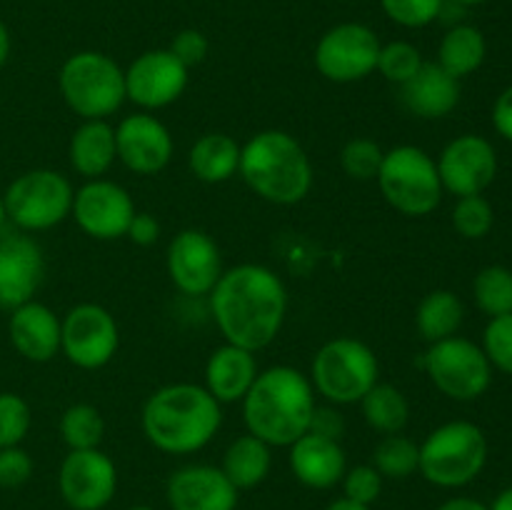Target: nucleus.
Returning a JSON list of instances; mask_svg holds the SVG:
<instances>
[{"label": "nucleus", "mask_w": 512, "mask_h": 510, "mask_svg": "<svg viewBox=\"0 0 512 510\" xmlns=\"http://www.w3.org/2000/svg\"><path fill=\"white\" fill-rule=\"evenodd\" d=\"M208 300L225 343L253 353L278 338L288 315L285 283L258 263H240L223 270Z\"/></svg>", "instance_id": "f257e3e1"}, {"label": "nucleus", "mask_w": 512, "mask_h": 510, "mask_svg": "<svg viewBox=\"0 0 512 510\" xmlns=\"http://www.w3.org/2000/svg\"><path fill=\"white\" fill-rule=\"evenodd\" d=\"M143 435L165 455L203 450L223 425V405L195 383H170L155 390L140 413Z\"/></svg>", "instance_id": "f03ea898"}, {"label": "nucleus", "mask_w": 512, "mask_h": 510, "mask_svg": "<svg viewBox=\"0 0 512 510\" xmlns=\"http://www.w3.org/2000/svg\"><path fill=\"white\" fill-rule=\"evenodd\" d=\"M315 388L305 373L290 365L260 370L243 398V420L248 433L270 448H290L313 423Z\"/></svg>", "instance_id": "7ed1b4c3"}, {"label": "nucleus", "mask_w": 512, "mask_h": 510, "mask_svg": "<svg viewBox=\"0 0 512 510\" xmlns=\"http://www.w3.org/2000/svg\"><path fill=\"white\" fill-rule=\"evenodd\" d=\"M240 178L258 198L295 205L313 190V163L303 145L285 130L255 133L240 153Z\"/></svg>", "instance_id": "20e7f679"}, {"label": "nucleus", "mask_w": 512, "mask_h": 510, "mask_svg": "<svg viewBox=\"0 0 512 510\" xmlns=\"http://www.w3.org/2000/svg\"><path fill=\"white\" fill-rule=\"evenodd\" d=\"M488 463V438L470 420H450L420 443L418 473L435 488H465Z\"/></svg>", "instance_id": "39448f33"}, {"label": "nucleus", "mask_w": 512, "mask_h": 510, "mask_svg": "<svg viewBox=\"0 0 512 510\" xmlns=\"http://www.w3.org/2000/svg\"><path fill=\"white\" fill-rule=\"evenodd\" d=\"M58 88L65 105L83 120H108L128 100L125 70L98 50H80L70 55L60 65Z\"/></svg>", "instance_id": "423d86ee"}, {"label": "nucleus", "mask_w": 512, "mask_h": 510, "mask_svg": "<svg viewBox=\"0 0 512 510\" xmlns=\"http://www.w3.org/2000/svg\"><path fill=\"white\" fill-rule=\"evenodd\" d=\"M308 378L330 405L360 403L380 378L378 355L363 340L340 335L315 353Z\"/></svg>", "instance_id": "0eeeda50"}, {"label": "nucleus", "mask_w": 512, "mask_h": 510, "mask_svg": "<svg viewBox=\"0 0 512 510\" xmlns=\"http://www.w3.org/2000/svg\"><path fill=\"white\" fill-rule=\"evenodd\" d=\"M375 180L385 203L408 218H425L433 213L445 193L438 165L418 145H395L385 150Z\"/></svg>", "instance_id": "6e6552de"}, {"label": "nucleus", "mask_w": 512, "mask_h": 510, "mask_svg": "<svg viewBox=\"0 0 512 510\" xmlns=\"http://www.w3.org/2000/svg\"><path fill=\"white\" fill-rule=\"evenodd\" d=\"M75 188L63 173L35 168L18 175L3 195L8 220L23 233H40L70 218Z\"/></svg>", "instance_id": "1a4fd4ad"}, {"label": "nucleus", "mask_w": 512, "mask_h": 510, "mask_svg": "<svg viewBox=\"0 0 512 510\" xmlns=\"http://www.w3.org/2000/svg\"><path fill=\"white\" fill-rule=\"evenodd\" d=\"M423 365L435 388L460 403L478 400L493 380V365L485 350L460 335L430 343Z\"/></svg>", "instance_id": "9d476101"}, {"label": "nucleus", "mask_w": 512, "mask_h": 510, "mask_svg": "<svg viewBox=\"0 0 512 510\" xmlns=\"http://www.w3.org/2000/svg\"><path fill=\"white\" fill-rule=\"evenodd\" d=\"M380 38L365 23H338L320 35L313 63L330 83H358L378 68Z\"/></svg>", "instance_id": "9b49d317"}, {"label": "nucleus", "mask_w": 512, "mask_h": 510, "mask_svg": "<svg viewBox=\"0 0 512 510\" xmlns=\"http://www.w3.org/2000/svg\"><path fill=\"white\" fill-rule=\"evenodd\" d=\"M120 348L113 313L98 303H78L60 320V353L80 370H100Z\"/></svg>", "instance_id": "f8f14e48"}, {"label": "nucleus", "mask_w": 512, "mask_h": 510, "mask_svg": "<svg viewBox=\"0 0 512 510\" xmlns=\"http://www.w3.org/2000/svg\"><path fill=\"white\" fill-rule=\"evenodd\" d=\"M188 73L168 48L145 50L125 68V98L145 113L168 108L188 88Z\"/></svg>", "instance_id": "ddd939ff"}, {"label": "nucleus", "mask_w": 512, "mask_h": 510, "mask_svg": "<svg viewBox=\"0 0 512 510\" xmlns=\"http://www.w3.org/2000/svg\"><path fill=\"white\" fill-rule=\"evenodd\" d=\"M165 268L175 288L190 298H205L223 275V255L215 240L198 228H185L170 240Z\"/></svg>", "instance_id": "4468645a"}, {"label": "nucleus", "mask_w": 512, "mask_h": 510, "mask_svg": "<svg viewBox=\"0 0 512 510\" xmlns=\"http://www.w3.org/2000/svg\"><path fill=\"white\" fill-rule=\"evenodd\" d=\"M135 213L138 210L128 190L115 180L105 178L85 180L75 190L73 210H70L78 228L95 240L125 238Z\"/></svg>", "instance_id": "2eb2a0df"}, {"label": "nucleus", "mask_w": 512, "mask_h": 510, "mask_svg": "<svg viewBox=\"0 0 512 510\" xmlns=\"http://www.w3.org/2000/svg\"><path fill=\"white\" fill-rule=\"evenodd\" d=\"M58 488L70 510H103L118 490V468L100 448L70 450L60 465Z\"/></svg>", "instance_id": "dca6fc26"}, {"label": "nucleus", "mask_w": 512, "mask_h": 510, "mask_svg": "<svg viewBox=\"0 0 512 510\" xmlns=\"http://www.w3.org/2000/svg\"><path fill=\"white\" fill-rule=\"evenodd\" d=\"M435 165H438L443 190L458 198L483 195L498 175V153L483 135L465 133L440 150Z\"/></svg>", "instance_id": "f3484780"}, {"label": "nucleus", "mask_w": 512, "mask_h": 510, "mask_svg": "<svg viewBox=\"0 0 512 510\" xmlns=\"http://www.w3.org/2000/svg\"><path fill=\"white\" fill-rule=\"evenodd\" d=\"M115 148L120 163L135 175L160 173L168 168L175 153L168 125L145 110L120 120L115 128Z\"/></svg>", "instance_id": "a211bd4d"}, {"label": "nucleus", "mask_w": 512, "mask_h": 510, "mask_svg": "<svg viewBox=\"0 0 512 510\" xmlns=\"http://www.w3.org/2000/svg\"><path fill=\"white\" fill-rule=\"evenodd\" d=\"M45 278L43 248L25 233L0 235V308L15 310L35 298Z\"/></svg>", "instance_id": "6ab92c4d"}, {"label": "nucleus", "mask_w": 512, "mask_h": 510, "mask_svg": "<svg viewBox=\"0 0 512 510\" xmlns=\"http://www.w3.org/2000/svg\"><path fill=\"white\" fill-rule=\"evenodd\" d=\"M240 490L215 465H185L168 478L170 510H235Z\"/></svg>", "instance_id": "aec40b11"}, {"label": "nucleus", "mask_w": 512, "mask_h": 510, "mask_svg": "<svg viewBox=\"0 0 512 510\" xmlns=\"http://www.w3.org/2000/svg\"><path fill=\"white\" fill-rule=\"evenodd\" d=\"M288 463L295 478L313 490H330L343 480L348 458L340 440L318 433H305L290 445Z\"/></svg>", "instance_id": "412c9836"}, {"label": "nucleus", "mask_w": 512, "mask_h": 510, "mask_svg": "<svg viewBox=\"0 0 512 510\" xmlns=\"http://www.w3.org/2000/svg\"><path fill=\"white\" fill-rule=\"evenodd\" d=\"M8 335L13 348L30 363H48L60 353V318L38 300L10 310Z\"/></svg>", "instance_id": "4be33fe9"}, {"label": "nucleus", "mask_w": 512, "mask_h": 510, "mask_svg": "<svg viewBox=\"0 0 512 510\" xmlns=\"http://www.w3.org/2000/svg\"><path fill=\"white\" fill-rule=\"evenodd\" d=\"M400 103L415 118H448L460 103V80L445 73L438 63H423L408 83L400 85Z\"/></svg>", "instance_id": "5701e85b"}, {"label": "nucleus", "mask_w": 512, "mask_h": 510, "mask_svg": "<svg viewBox=\"0 0 512 510\" xmlns=\"http://www.w3.org/2000/svg\"><path fill=\"white\" fill-rule=\"evenodd\" d=\"M258 373L260 368L253 350L223 343L210 353L208 363H205V390L220 405L243 403Z\"/></svg>", "instance_id": "b1692460"}, {"label": "nucleus", "mask_w": 512, "mask_h": 510, "mask_svg": "<svg viewBox=\"0 0 512 510\" xmlns=\"http://www.w3.org/2000/svg\"><path fill=\"white\" fill-rule=\"evenodd\" d=\"M68 158L75 173L85 180L103 178L118 160L113 125L108 120H83L70 135Z\"/></svg>", "instance_id": "393cba45"}, {"label": "nucleus", "mask_w": 512, "mask_h": 510, "mask_svg": "<svg viewBox=\"0 0 512 510\" xmlns=\"http://www.w3.org/2000/svg\"><path fill=\"white\" fill-rule=\"evenodd\" d=\"M243 145L228 133H205L193 143L188 153V168L198 180L208 185L228 183L240 170Z\"/></svg>", "instance_id": "a878e982"}, {"label": "nucleus", "mask_w": 512, "mask_h": 510, "mask_svg": "<svg viewBox=\"0 0 512 510\" xmlns=\"http://www.w3.org/2000/svg\"><path fill=\"white\" fill-rule=\"evenodd\" d=\"M273 468V448L253 433L238 435L225 448L220 470L238 490H253L263 483Z\"/></svg>", "instance_id": "bb28decb"}, {"label": "nucleus", "mask_w": 512, "mask_h": 510, "mask_svg": "<svg viewBox=\"0 0 512 510\" xmlns=\"http://www.w3.org/2000/svg\"><path fill=\"white\" fill-rule=\"evenodd\" d=\"M485 55H488V43H485L483 30L468 23H458L450 25L448 33L440 40L438 60L435 63L445 73L460 80L480 70V65L485 63Z\"/></svg>", "instance_id": "cd10ccee"}, {"label": "nucleus", "mask_w": 512, "mask_h": 510, "mask_svg": "<svg viewBox=\"0 0 512 510\" xmlns=\"http://www.w3.org/2000/svg\"><path fill=\"white\" fill-rule=\"evenodd\" d=\"M463 320V300L453 290H433L420 300L418 310H415V328H418L420 338L428 343L458 335Z\"/></svg>", "instance_id": "c85d7f7f"}, {"label": "nucleus", "mask_w": 512, "mask_h": 510, "mask_svg": "<svg viewBox=\"0 0 512 510\" xmlns=\"http://www.w3.org/2000/svg\"><path fill=\"white\" fill-rule=\"evenodd\" d=\"M360 410L368 428L383 435L403 433L410 420V403L400 388L390 383H375L360 400Z\"/></svg>", "instance_id": "c756f323"}, {"label": "nucleus", "mask_w": 512, "mask_h": 510, "mask_svg": "<svg viewBox=\"0 0 512 510\" xmlns=\"http://www.w3.org/2000/svg\"><path fill=\"white\" fill-rule=\"evenodd\" d=\"M58 430L68 450H93L103 443L105 420L95 405L75 403L60 415Z\"/></svg>", "instance_id": "7c9ffc66"}, {"label": "nucleus", "mask_w": 512, "mask_h": 510, "mask_svg": "<svg viewBox=\"0 0 512 510\" xmlns=\"http://www.w3.org/2000/svg\"><path fill=\"white\" fill-rule=\"evenodd\" d=\"M420 463V445L410 440L408 435L393 433L383 435L373 450V468L378 470L383 478L390 480H405L410 475L418 473Z\"/></svg>", "instance_id": "2f4dec72"}, {"label": "nucleus", "mask_w": 512, "mask_h": 510, "mask_svg": "<svg viewBox=\"0 0 512 510\" xmlns=\"http://www.w3.org/2000/svg\"><path fill=\"white\" fill-rule=\"evenodd\" d=\"M475 305L490 318L512 313V270L505 265H488L473 280Z\"/></svg>", "instance_id": "473e14b6"}, {"label": "nucleus", "mask_w": 512, "mask_h": 510, "mask_svg": "<svg viewBox=\"0 0 512 510\" xmlns=\"http://www.w3.org/2000/svg\"><path fill=\"white\" fill-rule=\"evenodd\" d=\"M423 53L415 48L408 40H390V43L380 45L378 55V73L383 75L388 83L405 85L420 68H423Z\"/></svg>", "instance_id": "72a5a7b5"}, {"label": "nucleus", "mask_w": 512, "mask_h": 510, "mask_svg": "<svg viewBox=\"0 0 512 510\" xmlns=\"http://www.w3.org/2000/svg\"><path fill=\"white\" fill-rule=\"evenodd\" d=\"M495 210L483 195H465L458 198L453 208V228L465 240H480L493 230Z\"/></svg>", "instance_id": "f704fd0d"}, {"label": "nucleus", "mask_w": 512, "mask_h": 510, "mask_svg": "<svg viewBox=\"0 0 512 510\" xmlns=\"http://www.w3.org/2000/svg\"><path fill=\"white\" fill-rule=\"evenodd\" d=\"M383 158L385 150L370 138H353L340 150V165H343L345 175L353 180H360V183H368V180L378 178Z\"/></svg>", "instance_id": "c9c22d12"}, {"label": "nucleus", "mask_w": 512, "mask_h": 510, "mask_svg": "<svg viewBox=\"0 0 512 510\" xmlns=\"http://www.w3.org/2000/svg\"><path fill=\"white\" fill-rule=\"evenodd\" d=\"M33 425L28 400L18 393H0V448H13L25 440Z\"/></svg>", "instance_id": "e433bc0d"}, {"label": "nucleus", "mask_w": 512, "mask_h": 510, "mask_svg": "<svg viewBox=\"0 0 512 510\" xmlns=\"http://www.w3.org/2000/svg\"><path fill=\"white\" fill-rule=\"evenodd\" d=\"M443 3L445 0H380V8L400 28L418 30L440 20Z\"/></svg>", "instance_id": "4c0bfd02"}, {"label": "nucleus", "mask_w": 512, "mask_h": 510, "mask_svg": "<svg viewBox=\"0 0 512 510\" xmlns=\"http://www.w3.org/2000/svg\"><path fill=\"white\" fill-rule=\"evenodd\" d=\"M480 348L488 355L490 365L512 375V313L490 318V323L485 325Z\"/></svg>", "instance_id": "58836bf2"}, {"label": "nucleus", "mask_w": 512, "mask_h": 510, "mask_svg": "<svg viewBox=\"0 0 512 510\" xmlns=\"http://www.w3.org/2000/svg\"><path fill=\"white\" fill-rule=\"evenodd\" d=\"M383 475L373 468V465H355L348 468L343 475V498L353 500L360 505H373L383 493Z\"/></svg>", "instance_id": "ea45409f"}, {"label": "nucleus", "mask_w": 512, "mask_h": 510, "mask_svg": "<svg viewBox=\"0 0 512 510\" xmlns=\"http://www.w3.org/2000/svg\"><path fill=\"white\" fill-rule=\"evenodd\" d=\"M33 470L35 463L33 458H30L28 450H23L20 445L0 448V488H23V485L33 478Z\"/></svg>", "instance_id": "a19ab883"}, {"label": "nucleus", "mask_w": 512, "mask_h": 510, "mask_svg": "<svg viewBox=\"0 0 512 510\" xmlns=\"http://www.w3.org/2000/svg\"><path fill=\"white\" fill-rule=\"evenodd\" d=\"M168 50L175 55V58L180 60V63L185 65V68L190 70V68H195V65H200L205 58H208L210 40L205 38V33H200V30L185 28V30H180L178 35H175Z\"/></svg>", "instance_id": "79ce46f5"}, {"label": "nucleus", "mask_w": 512, "mask_h": 510, "mask_svg": "<svg viewBox=\"0 0 512 510\" xmlns=\"http://www.w3.org/2000/svg\"><path fill=\"white\" fill-rule=\"evenodd\" d=\"M125 238H130L135 245H140V248H148V245L158 243L160 223L155 220V215L135 213L133 220H130Z\"/></svg>", "instance_id": "37998d69"}, {"label": "nucleus", "mask_w": 512, "mask_h": 510, "mask_svg": "<svg viewBox=\"0 0 512 510\" xmlns=\"http://www.w3.org/2000/svg\"><path fill=\"white\" fill-rule=\"evenodd\" d=\"M343 430H345V420H343V415L333 408V405H328V408H320L318 405V408H315L313 423H310V433H318V435H325V438L340 440Z\"/></svg>", "instance_id": "c03bdc74"}, {"label": "nucleus", "mask_w": 512, "mask_h": 510, "mask_svg": "<svg viewBox=\"0 0 512 510\" xmlns=\"http://www.w3.org/2000/svg\"><path fill=\"white\" fill-rule=\"evenodd\" d=\"M493 125L505 140L512 143V85L498 95L493 105Z\"/></svg>", "instance_id": "a18cd8bd"}, {"label": "nucleus", "mask_w": 512, "mask_h": 510, "mask_svg": "<svg viewBox=\"0 0 512 510\" xmlns=\"http://www.w3.org/2000/svg\"><path fill=\"white\" fill-rule=\"evenodd\" d=\"M438 510H490V508L485 503H480V500L468 498V495H458V498L445 500Z\"/></svg>", "instance_id": "49530a36"}, {"label": "nucleus", "mask_w": 512, "mask_h": 510, "mask_svg": "<svg viewBox=\"0 0 512 510\" xmlns=\"http://www.w3.org/2000/svg\"><path fill=\"white\" fill-rule=\"evenodd\" d=\"M10 58V30L8 25L0 20V70H3V65L8 63Z\"/></svg>", "instance_id": "de8ad7c7"}, {"label": "nucleus", "mask_w": 512, "mask_h": 510, "mask_svg": "<svg viewBox=\"0 0 512 510\" xmlns=\"http://www.w3.org/2000/svg\"><path fill=\"white\" fill-rule=\"evenodd\" d=\"M488 508L490 510H512V488L500 490V493L495 495V500L488 505Z\"/></svg>", "instance_id": "09e8293b"}, {"label": "nucleus", "mask_w": 512, "mask_h": 510, "mask_svg": "<svg viewBox=\"0 0 512 510\" xmlns=\"http://www.w3.org/2000/svg\"><path fill=\"white\" fill-rule=\"evenodd\" d=\"M325 510H370V508L368 505L353 503V500H348V498H338V500H333V503H330Z\"/></svg>", "instance_id": "8fccbe9b"}, {"label": "nucleus", "mask_w": 512, "mask_h": 510, "mask_svg": "<svg viewBox=\"0 0 512 510\" xmlns=\"http://www.w3.org/2000/svg\"><path fill=\"white\" fill-rule=\"evenodd\" d=\"M5 223H8V213H5V203H3V195H0V235H3Z\"/></svg>", "instance_id": "3c124183"}, {"label": "nucleus", "mask_w": 512, "mask_h": 510, "mask_svg": "<svg viewBox=\"0 0 512 510\" xmlns=\"http://www.w3.org/2000/svg\"><path fill=\"white\" fill-rule=\"evenodd\" d=\"M455 3H460L463 8H468V5H480V3H485V0H455Z\"/></svg>", "instance_id": "603ef678"}, {"label": "nucleus", "mask_w": 512, "mask_h": 510, "mask_svg": "<svg viewBox=\"0 0 512 510\" xmlns=\"http://www.w3.org/2000/svg\"><path fill=\"white\" fill-rule=\"evenodd\" d=\"M130 510H155V508H150V505H135V508H130Z\"/></svg>", "instance_id": "864d4df0"}]
</instances>
